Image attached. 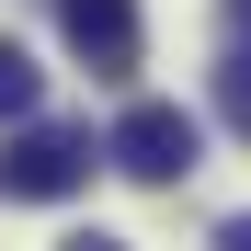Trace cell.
Masks as SVG:
<instances>
[{
	"instance_id": "7a4b0ae2",
	"label": "cell",
	"mask_w": 251,
	"mask_h": 251,
	"mask_svg": "<svg viewBox=\"0 0 251 251\" xmlns=\"http://www.w3.org/2000/svg\"><path fill=\"white\" fill-rule=\"evenodd\" d=\"M103 160H114L126 183H183L194 160H205V126H194L183 103H126L114 137H103Z\"/></svg>"
},
{
	"instance_id": "8992f818",
	"label": "cell",
	"mask_w": 251,
	"mask_h": 251,
	"mask_svg": "<svg viewBox=\"0 0 251 251\" xmlns=\"http://www.w3.org/2000/svg\"><path fill=\"white\" fill-rule=\"evenodd\" d=\"M217 251H251V217H228V228H217Z\"/></svg>"
},
{
	"instance_id": "277c9868",
	"label": "cell",
	"mask_w": 251,
	"mask_h": 251,
	"mask_svg": "<svg viewBox=\"0 0 251 251\" xmlns=\"http://www.w3.org/2000/svg\"><path fill=\"white\" fill-rule=\"evenodd\" d=\"M34 92H46V69H34L12 34H0V126H23V114H34Z\"/></svg>"
},
{
	"instance_id": "5b68a950",
	"label": "cell",
	"mask_w": 251,
	"mask_h": 251,
	"mask_svg": "<svg viewBox=\"0 0 251 251\" xmlns=\"http://www.w3.org/2000/svg\"><path fill=\"white\" fill-rule=\"evenodd\" d=\"M217 114L251 137V34H228V57H217Z\"/></svg>"
},
{
	"instance_id": "3957f363",
	"label": "cell",
	"mask_w": 251,
	"mask_h": 251,
	"mask_svg": "<svg viewBox=\"0 0 251 251\" xmlns=\"http://www.w3.org/2000/svg\"><path fill=\"white\" fill-rule=\"evenodd\" d=\"M57 34L80 46L92 80H126V69H137V0H57Z\"/></svg>"
},
{
	"instance_id": "6da1fadb",
	"label": "cell",
	"mask_w": 251,
	"mask_h": 251,
	"mask_svg": "<svg viewBox=\"0 0 251 251\" xmlns=\"http://www.w3.org/2000/svg\"><path fill=\"white\" fill-rule=\"evenodd\" d=\"M92 126H12L0 137V205H57V194H80L92 183Z\"/></svg>"
},
{
	"instance_id": "52a82bcc",
	"label": "cell",
	"mask_w": 251,
	"mask_h": 251,
	"mask_svg": "<svg viewBox=\"0 0 251 251\" xmlns=\"http://www.w3.org/2000/svg\"><path fill=\"white\" fill-rule=\"evenodd\" d=\"M228 34H251V0H228Z\"/></svg>"
},
{
	"instance_id": "ba28073f",
	"label": "cell",
	"mask_w": 251,
	"mask_h": 251,
	"mask_svg": "<svg viewBox=\"0 0 251 251\" xmlns=\"http://www.w3.org/2000/svg\"><path fill=\"white\" fill-rule=\"evenodd\" d=\"M69 251H126V240H103V228H92V240H69Z\"/></svg>"
}]
</instances>
